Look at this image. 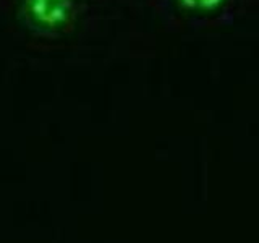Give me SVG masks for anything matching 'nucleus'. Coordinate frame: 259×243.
I'll use <instances>...</instances> for the list:
<instances>
[{
	"label": "nucleus",
	"instance_id": "2",
	"mask_svg": "<svg viewBox=\"0 0 259 243\" xmlns=\"http://www.w3.org/2000/svg\"><path fill=\"white\" fill-rule=\"evenodd\" d=\"M182 5H185L186 8H191V10H214L219 5H222L225 0H180Z\"/></svg>",
	"mask_w": 259,
	"mask_h": 243
},
{
	"label": "nucleus",
	"instance_id": "1",
	"mask_svg": "<svg viewBox=\"0 0 259 243\" xmlns=\"http://www.w3.org/2000/svg\"><path fill=\"white\" fill-rule=\"evenodd\" d=\"M28 12L37 24L59 28L73 13V0H28Z\"/></svg>",
	"mask_w": 259,
	"mask_h": 243
}]
</instances>
